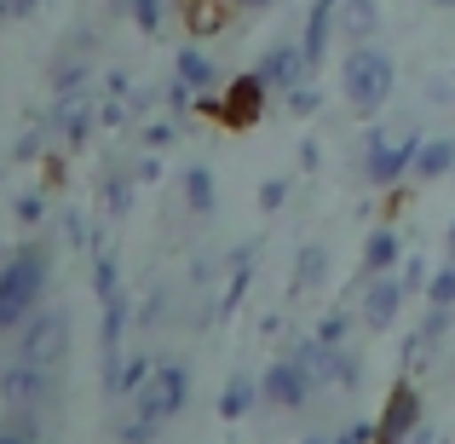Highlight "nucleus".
Returning <instances> with one entry per match:
<instances>
[{"mask_svg":"<svg viewBox=\"0 0 455 444\" xmlns=\"http://www.w3.org/2000/svg\"><path fill=\"white\" fill-rule=\"evenodd\" d=\"M46 271H52V248L29 243L0 266V335H18L23 323L41 311V289H46Z\"/></svg>","mask_w":455,"mask_h":444,"instance_id":"f257e3e1","label":"nucleus"},{"mask_svg":"<svg viewBox=\"0 0 455 444\" xmlns=\"http://www.w3.org/2000/svg\"><path fill=\"white\" fill-rule=\"evenodd\" d=\"M392 87H398V69H392V58L380 52V46H352V52H346L340 93L357 116H375L380 104L392 99Z\"/></svg>","mask_w":455,"mask_h":444,"instance_id":"f03ea898","label":"nucleus"},{"mask_svg":"<svg viewBox=\"0 0 455 444\" xmlns=\"http://www.w3.org/2000/svg\"><path fill=\"white\" fill-rule=\"evenodd\" d=\"M415 150H421V133H415V127H375V133H369V150H363L369 185L392 190L415 167Z\"/></svg>","mask_w":455,"mask_h":444,"instance_id":"7ed1b4c3","label":"nucleus"},{"mask_svg":"<svg viewBox=\"0 0 455 444\" xmlns=\"http://www.w3.org/2000/svg\"><path fill=\"white\" fill-rule=\"evenodd\" d=\"M185 392H190V375L179 364H156L150 381L133 392V416H145V422H173L179 410H185Z\"/></svg>","mask_w":455,"mask_h":444,"instance_id":"20e7f679","label":"nucleus"},{"mask_svg":"<svg viewBox=\"0 0 455 444\" xmlns=\"http://www.w3.org/2000/svg\"><path fill=\"white\" fill-rule=\"evenodd\" d=\"M0 399H6V410L41 416V404L52 399V369L29 364V358H6V369H0Z\"/></svg>","mask_w":455,"mask_h":444,"instance_id":"39448f33","label":"nucleus"},{"mask_svg":"<svg viewBox=\"0 0 455 444\" xmlns=\"http://www.w3.org/2000/svg\"><path fill=\"white\" fill-rule=\"evenodd\" d=\"M64 352H69V318H64V311H46V306H41V311H35V318L18 329V358L52 369Z\"/></svg>","mask_w":455,"mask_h":444,"instance_id":"423d86ee","label":"nucleus"},{"mask_svg":"<svg viewBox=\"0 0 455 444\" xmlns=\"http://www.w3.org/2000/svg\"><path fill=\"white\" fill-rule=\"evenodd\" d=\"M415 433H421V387L398 381L387 410H380V422H375V444H415Z\"/></svg>","mask_w":455,"mask_h":444,"instance_id":"0eeeda50","label":"nucleus"},{"mask_svg":"<svg viewBox=\"0 0 455 444\" xmlns=\"http://www.w3.org/2000/svg\"><path fill=\"white\" fill-rule=\"evenodd\" d=\"M403 300H410L403 278H392V271L363 278V295H357V323H363V329H392V323H398V311H403Z\"/></svg>","mask_w":455,"mask_h":444,"instance_id":"6e6552de","label":"nucleus"},{"mask_svg":"<svg viewBox=\"0 0 455 444\" xmlns=\"http://www.w3.org/2000/svg\"><path fill=\"white\" fill-rule=\"evenodd\" d=\"M266 99H271V87L248 69V76H236V81H225V93H220V122L225 127H254V122H266Z\"/></svg>","mask_w":455,"mask_h":444,"instance_id":"1a4fd4ad","label":"nucleus"},{"mask_svg":"<svg viewBox=\"0 0 455 444\" xmlns=\"http://www.w3.org/2000/svg\"><path fill=\"white\" fill-rule=\"evenodd\" d=\"M254 76L266 81L271 93H283V99H289L294 87H306V76H311V58H306V46H300V41H283V46H271V52L254 64Z\"/></svg>","mask_w":455,"mask_h":444,"instance_id":"9d476101","label":"nucleus"},{"mask_svg":"<svg viewBox=\"0 0 455 444\" xmlns=\"http://www.w3.org/2000/svg\"><path fill=\"white\" fill-rule=\"evenodd\" d=\"M311 387H317V375H311V369H306L294 352H289V358H277V364L259 375V392H266L271 404H283V410H300V404L311 399Z\"/></svg>","mask_w":455,"mask_h":444,"instance_id":"9b49d317","label":"nucleus"},{"mask_svg":"<svg viewBox=\"0 0 455 444\" xmlns=\"http://www.w3.org/2000/svg\"><path fill=\"white\" fill-rule=\"evenodd\" d=\"M92 122H99V104H92L87 93H69V99H58L52 122H46V133H52L58 145H81V139L92 133Z\"/></svg>","mask_w":455,"mask_h":444,"instance_id":"f8f14e48","label":"nucleus"},{"mask_svg":"<svg viewBox=\"0 0 455 444\" xmlns=\"http://www.w3.org/2000/svg\"><path fill=\"white\" fill-rule=\"evenodd\" d=\"M329 35H340V0H311V12H306V35H300L311 69H317V64H323V52H329Z\"/></svg>","mask_w":455,"mask_h":444,"instance_id":"ddd939ff","label":"nucleus"},{"mask_svg":"<svg viewBox=\"0 0 455 444\" xmlns=\"http://www.w3.org/2000/svg\"><path fill=\"white\" fill-rule=\"evenodd\" d=\"M375 29H380V6L375 0H340V35L352 46H375Z\"/></svg>","mask_w":455,"mask_h":444,"instance_id":"4468645a","label":"nucleus"},{"mask_svg":"<svg viewBox=\"0 0 455 444\" xmlns=\"http://www.w3.org/2000/svg\"><path fill=\"white\" fill-rule=\"evenodd\" d=\"M455 174V139H421V150H415V167L410 179H450Z\"/></svg>","mask_w":455,"mask_h":444,"instance_id":"2eb2a0df","label":"nucleus"},{"mask_svg":"<svg viewBox=\"0 0 455 444\" xmlns=\"http://www.w3.org/2000/svg\"><path fill=\"white\" fill-rule=\"evenodd\" d=\"M398 231H392V225H375V231H369V243H363V278H380V271H392L398 266Z\"/></svg>","mask_w":455,"mask_h":444,"instance_id":"dca6fc26","label":"nucleus"},{"mask_svg":"<svg viewBox=\"0 0 455 444\" xmlns=\"http://www.w3.org/2000/svg\"><path fill=\"white\" fill-rule=\"evenodd\" d=\"M259 399H266V392H259V381L231 375V381H225V392H220V416H225V422H236V416H248Z\"/></svg>","mask_w":455,"mask_h":444,"instance_id":"f3484780","label":"nucleus"},{"mask_svg":"<svg viewBox=\"0 0 455 444\" xmlns=\"http://www.w3.org/2000/svg\"><path fill=\"white\" fill-rule=\"evenodd\" d=\"M173 69H179V81H185L190 93H208L213 87V58L202 52V46H185V52L173 58Z\"/></svg>","mask_w":455,"mask_h":444,"instance_id":"a211bd4d","label":"nucleus"},{"mask_svg":"<svg viewBox=\"0 0 455 444\" xmlns=\"http://www.w3.org/2000/svg\"><path fill=\"white\" fill-rule=\"evenodd\" d=\"M323 278H329V248H323V243H306L300 248V266H294V295H311Z\"/></svg>","mask_w":455,"mask_h":444,"instance_id":"6ab92c4d","label":"nucleus"},{"mask_svg":"<svg viewBox=\"0 0 455 444\" xmlns=\"http://www.w3.org/2000/svg\"><path fill=\"white\" fill-rule=\"evenodd\" d=\"M185 202H190V214H213V174L208 167H190L185 174Z\"/></svg>","mask_w":455,"mask_h":444,"instance_id":"aec40b11","label":"nucleus"},{"mask_svg":"<svg viewBox=\"0 0 455 444\" xmlns=\"http://www.w3.org/2000/svg\"><path fill=\"white\" fill-rule=\"evenodd\" d=\"M104 208H110L116 220H122V214L133 208V179H127L122 167H110V174H104Z\"/></svg>","mask_w":455,"mask_h":444,"instance_id":"412c9836","label":"nucleus"},{"mask_svg":"<svg viewBox=\"0 0 455 444\" xmlns=\"http://www.w3.org/2000/svg\"><path fill=\"white\" fill-rule=\"evenodd\" d=\"M357 375H363V364H357V352H352V346H334L329 387H357Z\"/></svg>","mask_w":455,"mask_h":444,"instance_id":"4be33fe9","label":"nucleus"},{"mask_svg":"<svg viewBox=\"0 0 455 444\" xmlns=\"http://www.w3.org/2000/svg\"><path fill=\"white\" fill-rule=\"evenodd\" d=\"M352 323H357V311H329V318L317 323V341H323V346H346Z\"/></svg>","mask_w":455,"mask_h":444,"instance_id":"5701e85b","label":"nucleus"},{"mask_svg":"<svg viewBox=\"0 0 455 444\" xmlns=\"http://www.w3.org/2000/svg\"><path fill=\"white\" fill-rule=\"evenodd\" d=\"M127 12H133V23L145 35H156V29H162V18H167V0H127Z\"/></svg>","mask_w":455,"mask_h":444,"instance_id":"b1692460","label":"nucleus"},{"mask_svg":"<svg viewBox=\"0 0 455 444\" xmlns=\"http://www.w3.org/2000/svg\"><path fill=\"white\" fill-rule=\"evenodd\" d=\"M92 289H99V300L122 295V283H116V260H110V254H92Z\"/></svg>","mask_w":455,"mask_h":444,"instance_id":"393cba45","label":"nucleus"},{"mask_svg":"<svg viewBox=\"0 0 455 444\" xmlns=\"http://www.w3.org/2000/svg\"><path fill=\"white\" fill-rule=\"evenodd\" d=\"M427 300H433V306H450V311H455V260H450L444 271H438L433 283H427Z\"/></svg>","mask_w":455,"mask_h":444,"instance_id":"a878e982","label":"nucleus"},{"mask_svg":"<svg viewBox=\"0 0 455 444\" xmlns=\"http://www.w3.org/2000/svg\"><path fill=\"white\" fill-rule=\"evenodd\" d=\"M427 283H433V271H427V260H410V266H403V289H410V295H421Z\"/></svg>","mask_w":455,"mask_h":444,"instance_id":"bb28decb","label":"nucleus"},{"mask_svg":"<svg viewBox=\"0 0 455 444\" xmlns=\"http://www.w3.org/2000/svg\"><path fill=\"white\" fill-rule=\"evenodd\" d=\"M289 110L294 116H311V110H317V87H294L289 93Z\"/></svg>","mask_w":455,"mask_h":444,"instance_id":"cd10ccee","label":"nucleus"},{"mask_svg":"<svg viewBox=\"0 0 455 444\" xmlns=\"http://www.w3.org/2000/svg\"><path fill=\"white\" fill-rule=\"evenodd\" d=\"M18 220H23V225H41V197H23V202H18Z\"/></svg>","mask_w":455,"mask_h":444,"instance_id":"c85d7f7f","label":"nucleus"},{"mask_svg":"<svg viewBox=\"0 0 455 444\" xmlns=\"http://www.w3.org/2000/svg\"><path fill=\"white\" fill-rule=\"evenodd\" d=\"M334 444H375V427H346Z\"/></svg>","mask_w":455,"mask_h":444,"instance_id":"c756f323","label":"nucleus"},{"mask_svg":"<svg viewBox=\"0 0 455 444\" xmlns=\"http://www.w3.org/2000/svg\"><path fill=\"white\" fill-rule=\"evenodd\" d=\"M283 197H289V185H277V179H271V185H266V190H259V202H266V208H277V202H283Z\"/></svg>","mask_w":455,"mask_h":444,"instance_id":"7c9ffc66","label":"nucleus"},{"mask_svg":"<svg viewBox=\"0 0 455 444\" xmlns=\"http://www.w3.org/2000/svg\"><path fill=\"white\" fill-rule=\"evenodd\" d=\"M35 12V0H12V18H29Z\"/></svg>","mask_w":455,"mask_h":444,"instance_id":"2f4dec72","label":"nucleus"},{"mask_svg":"<svg viewBox=\"0 0 455 444\" xmlns=\"http://www.w3.org/2000/svg\"><path fill=\"white\" fill-rule=\"evenodd\" d=\"M236 6H243V12H259V6H271V0H236Z\"/></svg>","mask_w":455,"mask_h":444,"instance_id":"473e14b6","label":"nucleus"},{"mask_svg":"<svg viewBox=\"0 0 455 444\" xmlns=\"http://www.w3.org/2000/svg\"><path fill=\"white\" fill-rule=\"evenodd\" d=\"M306 444H334V439H329V433H311V439H306Z\"/></svg>","mask_w":455,"mask_h":444,"instance_id":"72a5a7b5","label":"nucleus"},{"mask_svg":"<svg viewBox=\"0 0 455 444\" xmlns=\"http://www.w3.org/2000/svg\"><path fill=\"white\" fill-rule=\"evenodd\" d=\"M444 243H450V260H455V220H450V237H444Z\"/></svg>","mask_w":455,"mask_h":444,"instance_id":"f704fd0d","label":"nucleus"},{"mask_svg":"<svg viewBox=\"0 0 455 444\" xmlns=\"http://www.w3.org/2000/svg\"><path fill=\"white\" fill-rule=\"evenodd\" d=\"M433 6H455V0H433Z\"/></svg>","mask_w":455,"mask_h":444,"instance_id":"c9c22d12","label":"nucleus"},{"mask_svg":"<svg viewBox=\"0 0 455 444\" xmlns=\"http://www.w3.org/2000/svg\"><path fill=\"white\" fill-rule=\"evenodd\" d=\"M450 179H455V174H450Z\"/></svg>","mask_w":455,"mask_h":444,"instance_id":"e433bc0d","label":"nucleus"}]
</instances>
